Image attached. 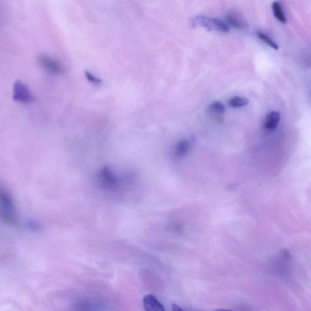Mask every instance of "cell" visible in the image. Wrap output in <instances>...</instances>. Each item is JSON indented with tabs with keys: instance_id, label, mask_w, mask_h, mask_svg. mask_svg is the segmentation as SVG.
Masks as SVG:
<instances>
[{
	"instance_id": "ba28073f",
	"label": "cell",
	"mask_w": 311,
	"mask_h": 311,
	"mask_svg": "<svg viewBox=\"0 0 311 311\" xmlns=\"http://www.w3.org/2000/svg\"><path fill=\"white\" fill-rule=\"evenodd\" d=\"M227 21L235 28L245 29L247 28V24L243 18L236 12H230L227 15Z\"/></svg>"
},
{
	"instance_id": "8fae6325",
	"label": "cell",
	"mask_w": 311,
	"mask_h": 311,
	"mask_svg": "<svg viewBox=\"0 0 311 311\" xmlns=\"http://www.w3.org/2000/svg\"><path fill=\"white\" fill-rule=\"evenodd\" d=\"M273 11L274 16L281 23H286L287 18L281 7V5L278 1H274L273 4Z\"/></svg>"
},
{
	"instance_id": "7a4b0ae2",
	"label": "cell",
	"mask_w": 311,
	"mask_h": 311,
	"mask_svg": "<svg viewBox=\"0 0 311 311\" xmlns=\"http://www.w3.org/2000/svg\"><path fill=\"white\" fill-rule=\"evenodd\" d=\"M195 24L209 31H216L222 33H227L229 32V28L227 24L218 18L199 16L195 18Z\"/></svg>"
},
{
	"instance_id": "5b68a950",
	"label": "cell",
	"mask_w": 311,
	"mask_h": 311,
	"mask_svg": "<svg viewBox=\"0 0 311 311\" xmlns=\"http://www.w3.org/2000/svg\"><path fill=\"white\" fill-rule=\"evenodd\" d=\"M39 63L46 70L55 74H60L63 72V67L60 62L52 57L45 55L38 56Z\"/></svg>"
},
{
	"instance_id": "5bb4252c",
	"label": "cell",
	"mask_w": 311,
	"mask_h": 311,
	"mask_svg": "<svg viewBox=\"0 0 311 311\" xmlns=\"http://www.w3.org/2000/svg\"><path fill=\"white\" fill-rule=\"evenodd\" d=\"M172 311H184L180 306L176 304L172 305Z\"/></svg>"
},
{
	"instance_id": "9a60e30c",
	"label": "cell",
	"mask_w": 311,
	"mask_h": 311,
	"mask_svg": "<svg viewBox=\"0 0 311 311\" xmlns=\"http://www.w3.org/2000/svg\"><path fill=\"white\" fill-rule=\"evenodd\" d=\"M212 311H233L232 310H223V309H219V310H215Z\"/></svg>"
},
{
	"instance_id": "4fadbf2b",
	"label": "cell",
	"mask_w": 311,
	"mask_h": 311,
	"mask_svg": "<svg viewBox=\"0 0 311 311\" xmlns=\"http://www.w3.org/2000/svg\"><path fill=\"white\" fill-rule=\"evenodd\" d=\"M249 100L246 99V98L235 96L229 100V104L231 107L237 109V108L246 106L247 105L249 104Z\"/></svg>"
},
{
	"instance_id": "30bf717a",
	"label": "cell",
	"mask_w": 311,
	"mask_h": 311,
	"mask_svg": "<svg viewBox=\"0 0 311 311\" xmlns=\"http://www.w3.org/2000/svg\"><path fill=\"white\" fill-rule=\"evenodd\" d=\"M190 148V143L188 140H182L176 146L175 153L178 157H183L187 155Z\"/></svg>"
},
{
	"instance_id": "7c38bea8",
	"label": "cell",
	"mask_w": 311,
	"mask_h": 311,
	"mask_svg": "<svg viewBox=\"0 0 311 311\" xmlns=\"http://www.w3.org/2000/svg\"><path fill=\"white\" fill-rule=\"evenodd\" d=\"M256 35L262 41H263V42L265 43L266 45L269 46V47L274 49V50H278L277 44H276L270 37L267 35L265 33H264L263 32L258 31L256 33Z\"/></svg>"
},
{
	"instance_id": "9c48e42d",
	"label": "cell",
	"mask_w": 311,
	"mask_h": 311,
	"mask_svg": "<svg viewBox=\"0 0 311 311\" xmlns=\"http://www.w3.org/2000/svg\"><path fill=\"white\" fill-rule=\"evenodd\" d=\"M225 110L226 109H225L224 105L219 101L213 102L209 108L210 116L219 121H222V116L224 113Z\"/></svg>"
},
{
	"instance_id": "8992f818",
	"label": "cell",
	"mask_w": 311,
	"mask_h": 311,
	"mask_svg": "<svg viewBox=\"0 0 311 311\" xmlns=\"http://www.w3.org/2000/svg\"><path fill=\"white\" fill-rule=\"evenodd\" d=\"M143 303L144 307L146 311H165L163 305L153 295L145 296Z\"/></svg>"
},
{
	"instance_id": "52a82bcc",
	"label": "cell",
	"mask_w": 311,
	"mask_h": 311,
	"mask_svg": "<svg viewBox=\"0 0 311 311\" xmlns=\"http://www.w3.org/2000/svg\"><path fill=\"white\" fill-rule=\"evenodd\" d=\"M280 121V113L276 111H273L267 115L264 127L266 130L272 131L277 128Z\"/></svg>"
},
{
	"instance_id": "6da1fadb",
	"label": "cell",
	"mask_w": 311,
	"mask_h": 311,
	"mask_svg": "<svg viewBox=\"0 0 311 311\" xmlns=\"http://www.w3.org/2000/svg\"><path fill=\"white\" fill-rule=\"evenodd\" d=\"M97 178L100 187L110 192H116L121 187L122 179L107 166L100 169Z\"/></svg>"
},
{
	"instance_id": "277c9868",
	"label": "cell",
	"mask_w": 311,
	"mask_h": 311,
	"mask_svg": "<svg viewBox=\"0 0 311 311\" xmlns=\"http://www.w3.org/2000/svg\"><path fill=\"white\" fill-rule=\"evenodd\" d=\"M13 98L16 101L23 104H28L33 101L34 96L33 92L21 81H18L14 83L13 87Z\"/></svg>"
},
{
	"instance_id": "3957f363",
	"label": "cell",
	"mask_w": 311,
	"mask_h": 311,
	"mask_svg": "<svg viewBox=\"0 0 311 311\" xmlns=\"http://www.w3.org/2000/svg\"><path fill=\"white\" fill-rule=\"evenodd\" d=\"M0 207H1L2 215H3L6 221L11 222L16 221V214L14 213L13 204L8 194L1 187H0Z\"/></svg>"
}]
</instances>
